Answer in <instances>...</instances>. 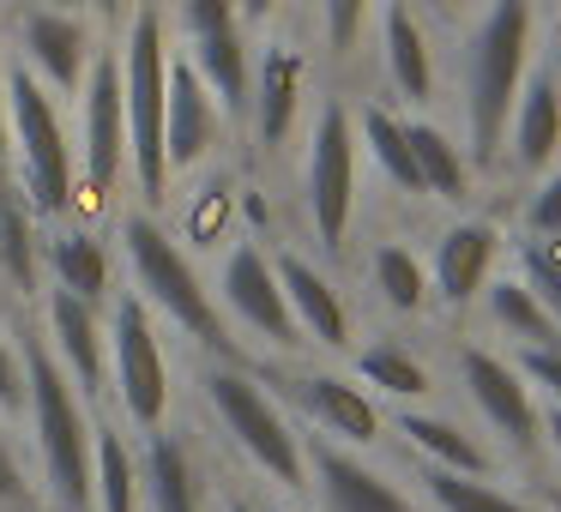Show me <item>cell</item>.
<instances>
[{"label": "cell", "mask_w": 561, "mask_h": 512, "mask_svg": "<svg viewBox=\"0 0 561 512\" xmlns=\"http://www.w3.org/2000/svg\"><path fill=\"white\" fill-rule=\"evenodd\" d=\"M25 464H19V452H13V440H7V428H0V500L13 507V500H25Z\"/></svg>", "instance_id": "obj_40"}, {"label": "cell", "mask_w": 561, "mask_h": 512, "mask_svg": "<svg viewBox=\"0 0 561 512\" xmlns=\"http://www.w3.org/2000/svg\"><path fill=\"white\" fill-rule=\"evenodd\" d=\"M49 271H55V290L79 295V302L103 307V295H110V254H103L98 235L85 230H67L49 242Z\"/></svg>", "instance_id": "obj_26"}, {"label": "cell", "mask_w": 561, "mask_h": 512, "mask_svg": "<svg viewBox=\"0 0 561 512\" xmlns=\"http://www.w3.org/2000/svg\"><path fill=\"white\" fill-rule=\"evenodd\" d=\"M519 374H525V386L543 392V398L561 410V344H549V350H525L519 356Z\"/></svg>", "instance_id": "obj_37"}, {"label": "cell", "mask_w": 561, "mask_h": 512, "mask_svg": "<svg viewBox=\"0 0 561 512\" xmlns=\"http://www.w3.org/2000/svg\"><path fill=\"white\" fill-rule=\"evenodd\" d=\"M428 494H435L440 512H537V507H525V500L501 494L495 482H483V476L435 470V464H428Z\"/></svg>", "instance_id": "obj_33"}, {"label": "cell", "mask_w": 561, "mask_h": 512, "mask_svg": "<svg viewBox=\"0 0 561 512\" xmlns=\"http://www.w3.org/2000/svg\"><path fill=\"white\" fill-rule=\"evenodd\" d=\"M278 266V283H284V302H290L296 314V331H308L314 344H327V350H344L351 344V307H344V295L332 290V278L320 266H308L302 254H284L272 259Z\"/></svg>", "instance_id": "obj_15"}, {"label": "cell", "mask_w": 561, "mask_h": 512, "mask_svg": "<svg viewBox=\"0 0 561 512\" xmlns=\"http://www.w3.org/2000/svg\"><path fill=\"white\" fill-rule=\"evenodd\" d=\"M31 7H55V13H79L85 0H31Z\"/></svg>", "instance_id": "obj_45"}, {"label": "cell", "mask_w": 561, "mask_h": 512, "mask_svg": "<svg viewBox=\"0 0 561 512\" xmlns=\"http://www.w3.org/2000/svg\"><path fill=\"white\" fill-rule=\"evenodd\" d=\"M356 146H368V158H375V170L387 175L399 194H423V175H416V151H411V133H404V121L392 109H380V103H368L363 115H356Z\"/></svg>", "instance_id": "obj_25"}, {"label": "cell", "mask_w": 561, "mask_h": 512, "mask_svg": "<svg viewBox=\"0 0 561 512\" xmlns=\"http://www.w3.org/2000/svg\"><path fill=\"white\" fill-rule=\"evenodd\" d=\"M543 440L556 446V458H561V410H549V416H543Z\"/></svg>", "instance_id": "obj_43"}, {"label": "cell", "mask_w": 561, "mask_h": 512, "mask_svg": "<svg viewBox=\"0 0 561 512\" xmlns=\"http://www.w3.org/2000/svg\"><path fill=\"white\" fill-rule=\"evenodd\" d=\"M19 55L25 73H37L49 91H79L91 67V37L79 13H55V7H25L19 13Z\"/></svg>", "instance_id": "obj_12"}, {"label": "cell", "mask_w": 561, "mask_h": 512, "mask_svg": "<svg viewBox=\"0 0 561 512\" xmlns=\"http://www.w3.org/2000/svg\"><path fill=\"white\" fill-rule=\"evenodd\" d=\"M423 7H435V13H459L465 0H423Z\"/></svg>", "instance_id": "obj_47"}, {"label": "cell", "mask_w": 561, "mask_h": 512, "mask_svg": "<svg viewBox=\"0 0 561 512\" xmlns=\"http://www.w3.org/2000/svg\"><path fill=\"white\" fill-rule=\"evenodd\" d=\"M356 211V115L344 103H327L308 139V223L320 247H344Z\"/></svg>", "instance_id": "obj_8"}, {"label": "cell", "mask_w": 561, "mask_h": 512, "mask_svg": "<svg viewBox=\"0 0 561 512\" xmlns=\"http://www.w3.org/2000/svg\"><path fill=\"white\" fill-rule=\"evenodd\" d=\"M302 79H308V61L296 43H272L254 67V127H260V146H284L296 127V109H302Z\"/></svg>", "instance_id": "obj_18"}, {"label": "cell", "mask_w": 561, "mask_h": 512, "mask_svg": "<svg viewBox=\"0 0 561 512\" xmlns=\"http://www.w3.org/2000/svg\"><path fill=\"white\" fill-rule=\"evenodd\" d=\"M519 266H525V278H519V283L549 307V319L561 326V266H556V259H543L537 247H519Z\"/></svg>", "instance_id": "obj_35"}, {"label": "cell", "mask_w": 561, "mask_h": 512, "mask_svg": "<svg viewBox=\"0 0 561 512\" xmlns=\"http://www.w3.org/2000/svg\"><path fill=\"white\" fill-rule=\"evenodd\" d=\"M495 254H501V235H495V223H483V218H465V223H453V230L435 242V295H440L447 307H465V302H477V290H483V278L495 271Z\"/></svg>", "instance_id": "obj_17"}, {"label": "cell", "mask_w": 561, "mask_h": 512, "mask_svg": "<svg viewBox=\"0 0 561 512\" xmlns=\"http://www.w3.org/2000/svg\"><path fill=\"white\" fill-rule=\"evenodd\" d=\"M7 127L19 146V194L31 211H67L73 199V146H67L61 109H55L49 85L25 67H7Z\"/></svg>", "instance_id": "obj_5"}, {"label": "cell", "mask_w": 561, "mask_h": 512, "mask_svg": "<svg viewBox=\"0 0 561 512\" xmlns=\"http://www.w3.org/2000/svg\"><path fill=\"white\" fill-rule=\"evenodd\" d=\"M230 512H248V507H242V500H236V507H230Z\"/></svg>", "instance_id": "obj_49"}, {"label": "cell", "mask_w": 561, "mask_h": 512, "mask_svg": "<svg viewBox=\"0 0 561 512\" xmlns=\"http://www.w3.org/2000/svg\"><path fill=\"white\" fill-rule=\"evenodd\" d=\"M25 410L37 422V458L49 500L61 512H91V428L79 410V386L67 380V368L49 356V344H25Z\"/></svg>", "instance_id": "obj_2"}, {"label": "cell", "mask_w": 561, "mask_h": 512, "mask_svg": "<svg viewBox=\"0 0 561 512\" xmlns=\"http://www.w3.org/2000/svg\"><path fill=\"white\" fill-rule=\"evenodd\" d=\"M206 404L218 410V422L230 428V440L284 488H302L308 482V452L296 440L290 416L272 404V392L260 380H248L242 368H211L206 374Z\"/></svg>", "instance_id": "obj_6"}, {"label": "cell", "mask_w": 561, "mask_h": 512, "mask_svg": "<svg viewBox=\"0 0 561 512\" xmlns=\"http://www.w3.org/2000/svg\"><path fill=\"white\" fill-rule=\"evenodd\" d=\"M25 404V362L7 338H0V410H19Z\"/></svg>", "instance_id": "obj_39"}, {"label": "cell", "mask_w": 561, "mask_h": 512, "mask_svg": "<svg viewBox=\"0 0 561 512\" xmlns=\"http://www.w3.org/2000/svg\"><path fill=\"white\" fill-rule=\"evenodd\" d=\"M489 307H495V326H507L513 338H525V350H549V344H561V326L549 319V307L537 302L519 278L489 283Z\"/></svg>", "instance_id": "obj_30"}, {"label": "cell", "mask_w": 561, "mask_h": 512, "mask_svg": "<svg viewBox=\"0 0 561 512\" xmlns=\"http://www.w3.org/2000/svg\"><path fill=\"white\" fill-rule=\"evenodd\" d=\"M296 392H302L308 416H314L327 434H339L344 446H375L380 440V404L368 398V386H356V380H344V374H308Z\"/></svg>", "instance_id": "obj_21"}, {"label": "cell", "mask_w": 561, "mask_h": 512, "mask_svg": "<svg viewBox=\"0 0 561 512\" xmlns=\"http://www.w3.org/2000/svg\"><path fill=\"white\" fill-rule=\"evenodd\" d=\"M549 512H561V494H556V500H549Z\"/></svg>", "instance_id": "obj_48"}, {"label": "cell", "mask_w": 561, "mask_h": 512, "mask_svg": "<svg viewBox=\"0 0 561 512\" xmlns=\"http://www.w3.org/2000/svg\"><path fill=\"white\" fill-rule=\"evenodd\" d=\"M85 7H98V13H122L127 0H85Z\"/></svg>", "instance_id": "obj_46"}, {"label": "cell", "mask_w": 561, "mask_h": 512, "mask_svg": "<svg viewBox=\"0 0 561 512\" xmlns=\"http://www.w3.org/2000/svg\"><path fill=\"white\" fill-rule=\"evenodd\" d=\"M525 223H531L543 242H561V170L531 194V206H525Z\"/></svg>", "instance_id": "obj_38"}, {"label": "cell", "mask_w": 561, "mask_h": 512, "mask_svg": "<svg viewBox=\"0 0 561 512\" xmlns=\"http://www.w3.org/2000/svg\"><path fill=\"white\" fill-rule=\"evenodd\" d=\"M79 146H85L91 194H110L127 163V97H122V55L91 49L85 85H79Z\"/></svg>", "instance_id": "obj_9"}, {"label": "cell", "mask_w": 561, "mask_h": 512, "mask_svg": "<svg viewBox=\"0 0 561 512\" xmlns=\"http://www.w3.org/2000/svg\"><path fill=\"white\" fill-rule=\"evenodd\" d=\"M236 13H242V19H248V25H260V19H266V13H272V0H236Z\"/></svg>", "instance_id": "obj_42"}, {"label": "cell", "mask_w": 561, "mask_h": 512, "mask_svg": "<svg viewBox=\"0 0 561 512\" xmlns=\"http://www.w3.org/2000/svg\"><path fill=\"white\" fill-rule=\"evenodd\" d=\"M356 380L375 386V392H387V398H399V404L428 398V368L416 362V356H404L399 344H375V350L356 356Z\"/></svg>", "instance_id": "obj_32"}, {"label": "cell", "mask_w": 561, "mask_h": 512, "mask_svg": "<svg viewBox=\"0 0 561 512\" xmlns=\"http://www.w3.org/2000/svg\"><path fill=\"white\" fill-rule=\"evenodd\" d=\"M122 97H127V163H134V175H139V194L163 199V187H170V158H163L170 43H163V13H158V7H139V13L127 19Z\"/></svg>", "instance_id": "obj_4"}, {"label": "cell", "mask_w": 561, "mask_h": 512, "mask_svg": "<svg viewBox=\"0 0 561 512\" xmlns=\"http://www.w3.org/2000/svg\"><path fill=\"white\" fill-rule=\"evenodd\" d=\"M327 7V43L339 55L356 49V37H363V19H368V0H320Z\"/></svg>", "instance_id": "obj_36"}, {"label": "cell", "mask_w": 561, "mask_h": 512, "mask_svg": "<svg viewBox=\"0 0 561 512\" xmlns=\"http://www.w3.org/2000/svg\"><path fill=\"white\" fill-rule=\"evenodd\" d=\"M399 434L423 452L435 470H465V476H489V452L477 446V434H465L459 422L447 416H428V410H404L399 416Z\"/></svg>", "instance_id": "obj_24"}, {"label": "cell", "mask_w": 561, "mask_h": 512, "mask_svg": "<svg viewBox=\"0 0 561 512\" xmlns=\"http://www.w3.org/2000/svg\"><path fill=\"white\" fill-rule=\"evenodd\" d=\"M224 302H230V314L242 319L260 344H296V314H290V302H284L278 266H272L254 242L230 247V259H224Z\"/></svg>", "instance_id": "obj_11"}, {"label": "cell", "mask_w": 561, "mask_h": 512, "mask_svg": "<svg viewBox=\"0 0 561 512\" xmlns=\"http://www.w3.org/2000/svg\"><path fill=\"white\" fill-rule=\"evenodd\" d=\"M37 211L25 206V194L0 199V278L13 290H37Z\"/></svg>", "instance_id": "obj_28"}, {"label": "cell", "mask_w": 561, "mask_h": 512, "mask_svg": "<svg viewBox=\"0 0 561 512\" xmlns=\"http://www.w3.org/2000/svg\"><path fill=\"white\" fill-rule=\"evenodd\" d=\"M272 512H290V507H272Z\"/></svg>", "instance_id": "obj_50"}, {"label": "cell", "mask_w": 561, "mask_h": 512, "mask_svg": "<svg viewBox=\"0 0 561 512\" xmlns=\"http://www.w3.org/2000/svg\"><path fill=\"white\" fill-rule=\"evenodd\" d=\"M218 97L194 73V61H170V103H163V158L170 170H194L218 139Z\"/></svg>", "instance_id": "obj_14"}, {"label": "cell", "mask_w": 561, "mask_h": 512, "mask_svg": "<svg viewBox=\"0 0 561 512\" xmlns=\"http://www.w3.org/2000/svg\"><path fill=\"white\" fill-rule=\"evenodd\" d=\"M459 374H465V392H471L477 416H483V422L495 428L513 452H531L537 440H543V410H537V392L525 386L519 362L465 344V350H459Z\"/></svg>", "instance_id": "obj_10"}, {"label": "cell", "mask_w": 561, "mask_h": 512, "mask_svg": "<svg viewBox=\"0 0 561 512\" xmlns=\"http://www.w3.org/2000/svg\"><path fill=\"white\" fill-rule=\"evenodd\" d=\"M49 338H55V362L67 368L79 392H103L110 380V326L103 307L79 302L67 290H49Z\"/></svg>", "instance_id": "obj_13"}, {"label": "cell", "mask_w": 561, "mask_h": 512, "mask_svg": "<svg viewBox=\"0 0 561 512\" xmlns=\"http://www.w3.org/2000/svg\"><path fill=\"white\" fill-rule=\"evenodd\" d=\"M507 146L513 163L525 175L549 170L561 151V85L556 73H531V85H519V103H513V121H507Z\"/></svg>", "instance_id": "obj_20"}, {"label": "cell", "mask_w": 561, "mask_h": 512, "mask_svg": "<svg viewBox=\"0 0 561 512\" xmlns=\"http://www.w3.org/2000/svg\"><path fill=\"white\" fill-rule=\"evenodd\" d=\"M368 271H375L380 302L399 307V314H416V307L428 302V271H423V259H416L404 242H380L375 259H368Z\"/></svg>", "instance_id": "obj_31"}, {"label": "cell", "mask_w": 561, "mask_h": 512, "mask_svg": "<svg viewBox=\"0 0 561 512\" xmlns=\"http://www.w3.org/2000/svg\"><path fill=\"white\" fill-rule=\"evenodd\" d=\"M122 254H127V266H134L139 302L163 307V314H170L187 338L206 344V350L236 356V338H230V326H224L218 302H211V290L199 283L194 259L182 254V242H175L163 223H151L146 211H134V218L122 223Z\"/></svg>", "instance_id": "obj_3"}, {"label": "cell", "mask_w": 561, "mask_h": 512, "mask_svg": "<svg viewBox=\"0 0 561 512\" xmlns=\"http://www.w3.org/2000/svg\"><path fill=\"white\" fill-rule=\"evenodd\" d=\"M308 470L320 482L327 512H416V500H404L380 470H368L363 458H351L339 446H314L308 452Z\"/></svg>", "instance_id": "obj_16"}, {"label": "cell", "mask_w": 561, "mask_h": 512, "mask_svg": "<svg viewBox=\"0 0 561 512\" xmlns=\"http://www.w3.org/2000/svg\"><path fill=\"white\" fill-rule=\"evenodd\" d=\"M230 211H236V194H230L224 182H211L206 194H199V206L187 211V230H194V247L218 242V230L230 223Z\"/></svg>", "instance_id": "obj_34"}, {"label": "cell", "mask_w": 561, "mask_h": 512, "mask_svg": "<svg viewBox=\"0 0 561 512\" xmlns=\"http://www.w3.org/2000/svg\"><path fill=\"white\" fill-rule=\"evenodd\" d=\"M404 133H411V151H416V175H423V194L435 199H465V151L453 146L447 133H440L435 121H404Z\"/></svg>", "instance_id": "obj_29"}, {"label": "cell", "mask_w": 561, "mask_h": 512, "mask_svg": "<svg viewBox=\"0 0 561 512\" xmlns=\"http://www.w3.org/2000/svg\"><path fill=\"white\" fill-rule=\"evenodd\" d=\"M187 49H194V73L211 85V97H218V109L242 121V115L254 109V61H248L242 25L206 31V37H194Z\"/></svg>", "instance_id": "obj_22"}, {"label": "cell", "mask_w": 561, "mask_h": 512, "mask_svg": "<svg viewBox=\"0 0 561 512\" xmlns=\"http://www.w3.org/2000/svg\"><path fill=\"white\" fill-rule=\"evenodd\" d=\"M91 512H139V464L115 428L91 440Z\"/></svg>", "instance_id": "obj_27"}, {"label": "cell", "mask_w": 561, "mask_h": 512, "mask_svg": "<svg viewBox=\"0 0 561 512\" xmlns=\"http://www.w3.org/2000/svg\"><path fill=\"white\" fill-rule=\"evenodd\" d=\"M13 151V127H7V61H0V158Z\"/></svg>", "instance_id": "obj_41"}, {"label": "cell", "mask_w": 561, "mask_h": 512, "mask_svg": "<svg viewBox=\"0 0 561 512\" xmlns=\"http://www.w3.org/2000/svg\"><path fill=\"white\" fill-rule=\"evenodd\" d=\"M43 512H49V507H43Z\"/></svg>", "instance_id": "obj_51"}, {"label": "cell", "mask_w": 561, "mask_h": 512, "mask_svg": "<svg viewBox=\"0 0 561 512\" xmlns=\"http://www.w3.org/2000/svg\"><path fill=\"white\" fill-rule=\"evenodd\" d=\"M110 374H115V392H122V410L134 416L146 434H158L163 416H170V362H163L158 326H151V314H146L139 295H122V302H115Z\"/></svg>", "instance_id": "obj_7"}, {"label": "cell", "mask_w": 561, "mask_h": 512, "mask_svg": "<svg viewBox=\"0 0 561 512\" xmlns=\"http://www.w3.org/2000/svg\"><path fill=\"white\" fill-rule=\"evenodd\" d=\"M380 67H387V85L404 103H428V91H435V49H428V31L411 0H392L387 19H380Z\"/></svg>", "instance_id": "obj_19"}, {"label": "cell", "mask_w": 561, "mask_h": 512, "mask_svg": "<svg viewBox=\"0 0 561 512\" xmlns=\"http://www.w3.org/2000/svg\"><path fill=\"white\" fill-rule=\"evenodd\" d=\"M139 488H146L151 512H199V470H194V452H187L175 434H151L146 470H139Z\"/></svg>", "instance_id": "obj_23"}, {"label": "cell", "mask_w": 561, "mask_h": 512, "mask_svg": "<svg viewBox=\"0 0 561 512\" xmlns=\"http://www.w3.org/2000/svg\"><path fill=\"white\" fill-rule=\"evenodd\" d=\"M19 194V182H13V170H7V158H0V199H13Z\"/></svg>", "instance_id": "obj_44"}, {"label": "cell", "mask_w": 561, "mask_h": 512, "mask_svg": "<svg viewBox=\"0 0 561 512\" xmlns=\"http://www.w3.org/2000/svg\"><path fill=\"white\" fill-rule=\"evenodd\" d=\"M531 0H489V13L477 19L471 43H465V139H471L477 163H495L507 146V121L519 103L525 67H531Z\"/></svg>", "instance_id": "obj_1"}]
</instances>
